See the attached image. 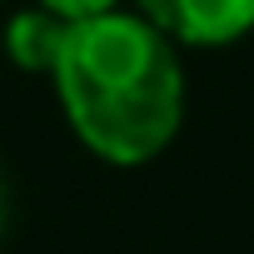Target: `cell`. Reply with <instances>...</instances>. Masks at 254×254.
I'll use <instances>...</instances> for the list:
<instances>
[{
  "label": "cell",
  "instance_id": "6da1fadb",
  "mask_svg": "<svg viewBox=\"0 0 254 254\" xmlns=\"http://www.w3.org/2000/svg\"><path fill=\"white\" fill-rule=\"evenodd\" d=\"M70 130L110 165H150L185 120V70L175 40L145 15L75 20L55 60Z\"/></svg>",
  "mask_w": 254,
  "mask_h": 254
},
{
  "label": "cell",
  "instance_id": "7a4b0ae2",
  "mask_svg": "<svg viewBox=\"0 0 254 254\" xmlns=\"http://www.w3.org/2000/svg\"><path fill=\"white\" fill-rule=\"evenodd\" d=\"M135 5L180 45H229L254 30V0H135Z\"/></svg>",
  "mask_w": 254,
  "mask_h": 254
},
{
  "label": "cell",
  "instance_id": "3957f363",
  "mask_svg": "<svg viewBox=\"0 0 254 254\" xmlns=\"http://www.w3.org/2000/svg\"><path fill=\"white\" fill-rule=\"evenodd\" d=\"M70 25H75V20H65V15H55V10H45V5H35V10H25V15L10 20L5 50H10V60H15L20 70L55 75V60H60V50H65V40H70Z\"/></svg>",
  "mask_w": 254,
  "mask_h": 254
},
{
  "label": "cell",
  "instance_id": "277c9868",
  "mask_svg": "<svg viewBox=\"0 0 254 254\" xmlns=\"http://www.w3.org/2000/svg\"><path fill=\"white\" fill-rule=\"evenodd\" d=\"M45 10L65 15V20H95V15H110L120 10V0H40Z\"/></svg>",
  "mask_w": 254,
  "mask_h": 254
},
{
  "label": "cell",
  "instance_id": "5b68a950",
  "mask_svg": "<svg viewBox=\"0 0 254 254\" xmlns=\"http://www.w3.org/2000/svg\"><path fill=\"white\" fill-rule=\"evenodd\" d=\"M5 219H10V190H5V180H0V234H5Z\"/></svg>",
  "mask_w": 254,
  "mask_h": 254
}]
</instances>
